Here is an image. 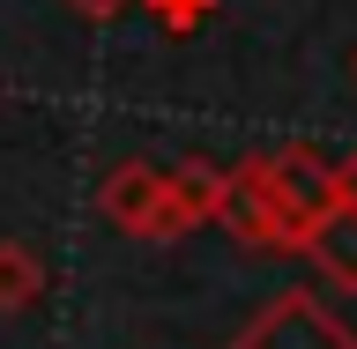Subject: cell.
<instances>
[{
	"instance_id": "obj_1",
	"label": "cell",
	"mask_w": 357,
	"mask_h": 349,
	"mask_svg": "<svg viewBox=\"0 0 357 349\" xmlns=\"http://www.w3.org/2000/svg\"><path fill=\"white\" fill-rule=\"evenodd\" d=\"M97 216L119 223V231L142 238V245H172V238L194 231L172 171H156V164H142V156H127V164H112V171L97 178Z\"/></svg>"
},
{
	"instance_id": "obj_2",
	"label": "cell",
	"mask_w": 357,
	"mask_h": 349,
	"mask_svg": "<svg viewBox=\"0 0 357 349\" xmlns=\"http://www.w3.org/2000/svg\"><path fill=\"white\" fill-rule=\"evenodd\" d=\"M245 171H253V186L268 194V208H275L298 238L335 208V156H320L312 141H275V149L245 156Z\"/></svg>"
},
{
	"instance_id": "obj_3",
	"label": "cell",
	"mask_w": 357,
	"mask_h": 349,
	"mask_svg": "<svg viewBox=\"0 0 357 349\" xmlns=\"http://www.w3.org/2000/svg\"><path fill=\"white\" fill-rule=\"evenodd\" d=\"M231 349H357V334L342 327L312 290H275V297L238 327Z\"/></svg>"
},
{
	"instance_id": "obj_4",
	"label": "cell",
	"mask_w": 357,
	"mask_h": 349,
	"mask_svg": "<svg viewBox=\"0 0 357 349\" xmlns=\"http://www.w3.org/2000/svg\"><path fill=\"white\" fill-rule=\"evenodd\" d=\"M305 261L320 267L328 290H350V297H357V208H350V201H335L328 216L305 231Z\"/></svg>"
},
{
	"instance_id": "obj_5",
	"label": "cell",
	"mask_w": 357,
	"mask_h": 349,
	"mask_svg": "<svg viewBox=\"0 0 357 349\" xmlns=\"http://www.w3.org/2000/svg\"><path fill=\"white\" fill-rule=\"evenodd\" d=\"M38 297H45V261H38V245L0 238V320L30 312Z\"/></svg>"
},
{
	"instance_id": "obj_6",
	"label": "cell",
	"mask_w": 357,
	"mask_h": 349,
	"mask_svg": "<svg viewBox=\"0 0 357 349\" xmlns=\"http://www.w3.org/2000/svg\"><path fill=\"white\" fill-rule=\"evenodd\" d=\"M172 186H178V201H186L194 223H216V201H223V186H231V164H216V156H178Z\"/></svg>"
},
{
	"instance_id": "obj_7",
	"label": "cell",
	"mask_w": 357,
	"mask_h": 349,
	"mask_svg": "<svg viewBox=\"0 0 357 349\" xmlns=\"http://www.w3.org/2000/svg\"><path fill=\"white\" fill-rule=\"evenodd\" d=\"M149 8H156V15H164V22H172V30H194V22L208 15L216 0H149Z\"/></svg>"
},
{
	"instance_id": "obj_8",
	"label": "cell",
	"mask_w": 357,
	"mask_h": 349,
	"mask_svg": "<svg viewBox=\"0 0 357 349\" xmlns=\"http://www.w3.org/2000/svg\"><path fill=\"white\" fill-rule=\"evenodd\" d=\"M67 8H75L82 22H119V15L134 8V0H67Z\"/></svg>"
},
{
	"instance_id": "obj_9",
	"label": "cell",
	"mask_w": 357,
	"mask_h": 349,
	"mask_svg": "<svg viewBox=\"0 0 357 349\" xmlns=\"http://www.w3.org/2000/svg\"><path fill=\"white\" fill-rule=\"evenodd\" d=\"M335 201H350V208H357V149L335 156Z\"/></svg>"
},
{
	"instance_id": "obj_10",
	"label": "cell",
	"mask_w": 357,
	"mask_h": 349,
	"mask_svg": "<svg viewBox=\"0 0 357 349\" xmlns=\"http://www.w3.org/2000/svg\"><path fill=\"white\" fill-rule=\"evenodd\" d=\"M350 75H357V60H350Z\"/></svg>"
}]
</instances>
